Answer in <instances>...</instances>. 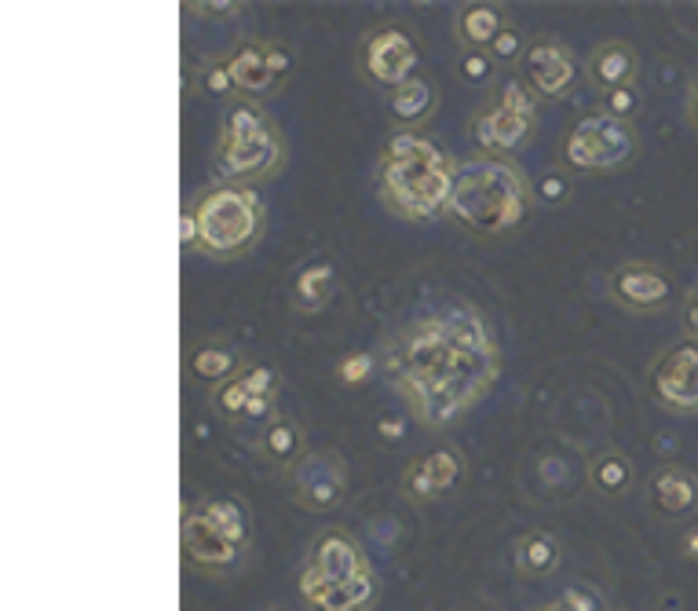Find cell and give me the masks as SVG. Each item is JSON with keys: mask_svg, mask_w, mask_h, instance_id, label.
Instances as JSON below:
<instances>
[{"mask_svg": "<svg viewBox=\"0 0 698 611\" xmlns=\"http://www.w3.org/2000/svg\"><path fill=\"white\" fill-rule=\"evenodd\" d=\"M381 366L424 429H446L498 381L501 352L483 311L446 304L392 333Z\"/></svg>", "mask_w": 698, "mask_h": 611, "instance_id": "6da1fadb", "label": "cell"}, {"mask_svg": "<svg viewBox=\"0 0 698 611\" xmlns=\"http://www.w3.org/2000/svg\"><path fill=\"white\" fill-rule=\"evenodd\" d=\"M457 165L450 154H443L421 132L399 129L388 136L377 158V198L388 213L424 224L435 216H446L454 198Z\"/></svg>", "mask_w": 698, "mask_h": 611, "instance_id": "7a4b0ae2", "label": "cell"}, {"mask_svg": "<svg viewBox=\"0 0 698 611\" xmlns=\"http://www.w3.org/2000/svg\"><path fill=\"white\" fill-rule=\"evenodd\" d=\"M534 187L527 172L501 154H476L457 165L446 216L472 238H505L527 220Z\"/></svg>", "mask_w": 698, "mask_h": 611, "instance_id": "3957f363", "label": "cell"}, {"mask_svg": "<svg viewBox=\"0 0 698 611\" xmlns=\"http://www.w3.org/2000/svg\"><path fill=\"white\" fill-rule=\"evenodd\" d=\"M286 136L275 125L256 99L234 96L231 107L223 110L220 140L212 154L216 183H234V187H253L275 180L286 169Z\"/></svg>", "mask_w": 698, "mask_h": 611, "instance_id": "277c9868", "label": "cell"}, {"mask_svg": "<svg viewBox=\"0 0 698 611\" xmlns=\"http://www.w3.org/2000/svg\"><path fill=\"white\" fill-rule=\"evenodd\" d=\"M198 227L194 253H205L212 260H234L264 238V202L253 187L234 183H212L187 205Z\"/></svg>", "mask_w": 698, "mask_h": 611, "instance_id": "5b68a950", "label": "cell"}, {"mask_svg": "<svg viewBox=\"0 0 698 611\" xmlns=\"http://www.w3.org/2000/svg\"><path fill=\"white\" fill-rule=\"evenodd\" d=\"M534 129H538V96L527 88V81H508L498 99H490L472 118V143L479 154L512 158L534 136Z\"/></svg>", "mask_w": 698, "mask_h": 611, "instance_id": "8992f818", "label": "cell"}, {"mask_svg": "<svg viewBox=\"0 0 698 611\" xmlns=\"http://www.w3.org/2000/svg\"><path fill=\"white\" fill-rule=\"evenodd\" d=\"M636 154V132L629 121H618L611 114H589L574 121L571 132L563 136L560 158L574 172H611L629 165Z\"/></svg>", "mask_w": 698, "mask_h": 611, "instance_id": "52a82bcc", "label": "cell"}, {"mask_svg": "<svg viewBox=\"0 0 698 611\" xmlns=\"http://www.w3.org/2000/svg\"><path fill=\"white\" fill-rule=\"evenodd\" d=\"M421 66V48L413 37L410 26L402 22H384L377 30H370L362 37L359 48V74L362 81L377 92L392 96L395 88H402L406 81H413V70Z\"/></svg>", "mask_w": 698, "mask_h": 611, "instance_id": "ba28073f", "label": "cell"}, {"mask_svg": "<svg viewBox=\"0 0 698 611\" xmlns=\"http://www.w3.org/2000/svg\"><path fill=\"white\" fill-rule=\"evenodd\" d=\"M523 81L538 99H563L578 85V59L556 37H534L523 55Z\"/></svg>", "mask_w": 698, "mask_h": 611, "instance_id": "9c48e42d", "label": "cell"}, {"mask_svg": "<svg viewBox=\"0 0 698 611\" xmlns=\"http://www.w3.org/2000/svg\"><path fill=\"white\" fill-rule=\"evenodd\" d=\"M611 301L625 311H658L669 301V279L662 268L644 264V260H625L607 279Z\"/></svg>", "mask_w": 698, "mask_h": 611, "instance_id": "30bf717a", "label": "cell"}, {"mask_svg": "<svg viewBox=\"0 0 698 611\" xmlns=\"http://www.w3.org/2000/svg\"><path fill=\"white\" fill-rule=\"evenodd\" d=\"M651 388L662 407L669 410H698V348L680 344L655 366Z\"/></svg>", "mask_w": 698, "mask_h": 611, "instance_id": "8fae6325", "label": "cell"}, {"mask_svg": "<svg viewBox=\"0 0 698 611\" xmlns=\"http://www.w3.org/2000/svg\"><path fill=\"white\" fill-rule=\"evenodd\" d=\"M348 494V465L337 451L307 454L300 461V505L307 509H333Z\"/></svg>", "mask_w": 698, "mask_h": 611, "instance_id": "7c38bea8", "label": "cell"}, {"mask_svg": "<svg viewBox=\"0 0 698 611\" xmlns=\"http://www.w3.org/2000/svg\"><path fill=\"white\" fill-rule=\"evenodd\" d=\"M223 59H227V70H231L234 96L256 99V103H260V99L271 96L278 88V77L271 74V66H267V59H264V41L242 37Z\"/></svg>", "mask_w": 698, "mask_h": 611, "instance_id": "4fadbf2b", "label": "cell"}, {"mask_svg": "<svg viewBox=\"0 0 698 611\" xmlns=\"http://www.w3.org/2000/svg\"><path fill=\"white\" fill-rule=\"evenodd\" d=\"M461 472H465L461 451L439 447V451L421 454V458L410 461V469H406V491H410V498L424 502V498H435V494L450 491Z\"/></svg>", "mask_w": 698, "mask_h": 611, "instance_id": "5bb4252c", "label": "cell"}, {"mask_svg": "<svg viewBox=\"0 0 698 611\" xmlns=\"http://www.w3.org/2000/svg\"><path fill=\"white\" fill-rule=\"evenodd\" d=\"M636 52L625 41H603L596 44L589 59H585V81L596 88V92H614V88H629L636 81Z\"/></svg>", "mask_w": 698, "mask_h": 611, "instance_id": "9a60e30c", "label": "cell"}, {"mask_svg": "<svg viewBox=\"0 0 698 611\" xmlns=\"http://www.w3.org/2000/svg\"><path fill=\"white\" fill-rule=\"evenodd\" d=\"M264 461L278 465V469H297L300 461L307 458V436L300 429L297 418H289V414H271V418L260 425V440H256Z\"/></svg>", "mask_w": 698, "mask_h": 611, "instance_id": "2e32d148", "label": "cell"}, {"mask_svg": "<svg viewBox=\"0 0 698 611\" xmlns=\"http://www.w3.org/2000/svg\"><path fill=\"white\" fill-rule=\"evenodd\" d=\"M505 26L508 19L494 4H461L454 11V33L465 52H490V44L498 41Z\"/></svg>", "mask_w": 698, "mask_h": 611, "instance_id": "e0dca14e", "label": "cell"}, {"mask_svg": "<svg viewBox=\"0 0 698 611\" xmlns=\"http://www.w3.org/2000/svg\"><path fill=\"white\" fill-rule=\"evenodd\" d=\"M242 359H238V352L234 348H227V344L220 341H209V344H201V348H194L191 359H187V370H191V377L198 381L201 388H223L227 381H234V377L242 374Z\"/></svg>", "mask_w": 698, "mask_h": 611, "instance_id": "ac0fdd59", "label": "cell"}, {"mask_svg": "<svg viewBox=\"0 0 698 611\" xmlns=\"http://www.w3.org/2000/svg\"><path fill=\"white\" fill-rule=\"evenodd\" d=\"M435 107H439V96H435V88L424 77H413V81H406V85L395 88L388 96V114L406 132H417V125L432 118Z\"/></svg>", "mask_w": 698, "mask_h": 611, "instance_id": "d6986e66", "label": "cell"}, {"mask_svg": "<svg viewBox=\"0 0 698 611\" xmlns=\"http://www.w3.org/2000/svg\"><path fill=\"white\" fill-rule=\"evenodd\" d=\"M183 546L194 560L201 564H227L234 557V542L223 538L216 527L201 516V509H187V520H183Z\"/></svg>", "mask_w": 698, "mask_h": 611, "instance_id": "ffe728a7", "label": "cell"}, {"mask_svg": "<svg viewBox=\"0 0 698 611\" xmlns=\"http://www.w3.org/2000/svg\"><path fill=\"white\" fill-rule=\"evenodd\" d=\"M359 564H362L359 553H355V546L344 538V531H326V538H322L315 549L318 575H322L326 582H348L362 571Z\"/></svg>", "mask_w": 698, "mask_h": 611, "instance_id": "44dd1931", "label": "cell"}, {"mask_svg": "<svg viewBox=\"0 0 698 611\" xmlns=\"http://www.w3.org/2000/svg\"><path fill=\"white\" fill-rule=\"evenodd\" d=\"M293 308L311 315V311H322L326 301L333 297V268H329L326 260H315V264H307V268L297 271V279H293Z\"/></svg>", "mask_w": 698, "mask_h": 611, "instance_id": "7402d4cb", "label": "cell"}, {"mask_svg": "<svg viewBox=\"0 0 698 611\" xmlns=\"http://www.w3.org/2000/svg\"><path fill=\"white\" fill-rule=\"evenodd\" d=\"M589 483H593L596 491L614 498V494H622L629 483H633V465L625 458L622 451H603L593 458L589 465Z\"/></svg>", "mask_w": 698, "mask_h": 611, "instance_id": "603a6c76", "label": "cell"}, {"mask_svg": "<svg viewBox=\"0 0 698 611\" xmlns=\"http://www.w3.org/2000/svg\"><path fill=\"white\" fill-rule=\"evenodd\" d=\"M691 498H695V487H691V480L684 476V472H677V469L658 472V480H655V502L662 505L666 513H680V509H688Z\"/></svg>", "mask_w": 698, "mask_h": 611, "instance_id": "cb8c5ba5", "label": "cell"}, {"mask_svg": "<svg viewBox=\"0 0 698 611\" xmlns=\"http://www.w3.org/2000/svg\"><path fill=\"white\" fill-rule=\"evenodd\" d=\"M201 516H205V520H209V524L216 527L223 538H231L234 546L245 538V513H242V505L231 502V498L205 502V505H201Z\"/></svg>", "mask_w": 698, "mask_h": 611, "instance_id": "d4e9b609", "label": "cell"}, {"mask_svg": "<svg viewBox=\"0 0 698 611\" xmlns=\"http://www.w3.org/2000/svg\"><path fill=\"white\" fill-rule=\"evenodd\" d=\"M519 564L527 571H534V575L556 568V542H552L545 531H530V535L519 542Z\"/></svg>", "mask_w": 698, "mask_h": 611, "instance_id": "484cf974", "label": "cell"}, {"mask_svg": "<svg viewBox=\"0 0 698 611\" xmlns=\"http://www.w3.org/2000/svg\"><path fill=\"white\" fill-rule=\"evenodd\" d=\"M527 48H530V41L523 37V30H519L516 22H508L505 30L498 33V41L490 44V59L498 66H516V63H523V55H527Z\"/></svg>", "mask_w": 698, "mask_h": 611, "instance_id": "4316f807", "label": "cell"}, {"mask_svg": "<svg viewBox=\"0 0 698 611\" xmlns=\"http://www.w3.org/2000/svg\"><path fill=\"white\" fill-rule=\"evenodd\" d=\"M212 403H216V410H220L223 418L242 421L245 414H249V403H253V396H249V388H245L242 377H234V381H227L223 388H216V392H212Z\"/></svg>", "mask_w": 698, "mask_h": 611, "instance_id": "83f0119b", "label": "cell"}, {"mask_svg": "<svg viewBox=\"0 0 698 611\" xmlns=\"http://www.w3.org/2000/svg\"><path fill=\"white\" fill-rule=\"evenodd\" d=\"M377 363H381V355H370V352L348 355V359H340V366H337V381L348 388H362L373 377Z\"/></svg>", "mask_w": 698, "mask_h": 611, "instance_id": "f1b7e54d", "label": "cell"}, {"mask_svg": "<svg viewBox=\"0 0 698 611\" xmlns=\"http://www.w3.org/2000/svg\"><path fill=\"white\" fill-rule=\"evenodd\" d=\"M201 88H205V96H231L234 99V81H231V70H227V59L209 63L205 70H201Z\"/></svg>", "mask_w": 698, "mask_h": 611, "instance_id": "f546056e", "label": "cell"}, {"mask_svg": "<svg viewBox=\"0 0 698 611\" xmlns=\"http://www.w3.org/2000/svg\"><path fill=\"white\" fill-rule=\"evenodd\" d=\"M636 88L629 85V88H614V92H607L603 96V114H611V118H618V121H633V114H636Z\"/></svg>", "mask_w": 698, "mask_h": 611, "instance_id": "4dcf8cb0", "label": "cell"}, {"mask_svg": "<svg viewBox=\"0 0 698 611\" xmlns=\"http://www.w3.org/2000/svg\"><path fill=\"white\" fill-rule=\"evenodd\" d=\"M461 77H465L468 85H483L490 74H494V59L487 52H465L461 55V63H457Z\"/></svg>", "mask_w": 698, "mask_h": 611, "instance_id": "1f68e13d", "label": "cell"}, {"mask_svg": "<svg viewBox=\"0 0 698 611\" xmlns=\"http://www.w3.org/2000/svg\"><path fill=\"white\" fill-rule=\"evenodd\" d=\"M264 59H267V66H271V74L282 81V77L293 70V55H289V48L286 44H278V41H264Z\"/></svg>", "mask_w": 698, "mask_h": 611, "instance_id": "d6a6232c", "label": "cell"}, {"mask_svg": "<svg viewBox=\"0 0 698 611\" xmlns=\"http://www.w3.org/2000/svg\"><path fill=\"white\" fill-rule=\"evenodd\" d=\"M194 246H198V227H194V216H191V209L183 213V249H191L194 253Z\"/></svg>", "mask_w": 698, "mask_h": 611, "instance_id": "836d02e7", "label": "cell"}, {"mask_svg": "<svg viewBox=\"0 0 698 611\" xmlns=\"http://www.w3.org/2000/svg\"><path fill=\"white\" fill-rule=\"evenodd\" d=\"M191 8L201 11V15H234L238 4H191Z\"/></svg>", "mask_w": 698, "mask_h": 611, "instance_id": "e575fe53", "label": "cell"}, {"mask_svg": "<svg viewBox=\"0 0 698 611\" xmlns=\"http://www.w3.org/2000/svg\"><path fill=\"white\" fill-rule=\"evenodd\" d=\"M684 319H688V326L698 333V293L688 301V308H684Z\"/></svg>", "mask_w": 698, "mask_h": 611, "instance_id": "d590c367", "label": "cell"}, {"mask_svg": "<svg viewBox=\"0 0 698 611\" xmlns=\"http://www.w3.org/2000/svg\"><path fill=\"white\" fill-rule=\"evenodd\" d=\"M691 118H695V125H698V81L691 85Z\"/></svg>", "mask_w": 698, "mask_h": 611, "instance_id": "8d00e7d4", "label": "cell"}]
</instances>
